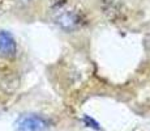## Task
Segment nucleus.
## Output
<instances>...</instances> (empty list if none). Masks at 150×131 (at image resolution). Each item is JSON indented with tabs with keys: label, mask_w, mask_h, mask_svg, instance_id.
Wrapping results in <instances>:
<instances>
[{
	"label": "nucleus",
	"mask_w": 150,
	"mask_h": 131,
	"mask_svg": "<svg viewBox=\"0 0 150 131\" xmlns=\"http://www.w3.org/2000/svg\"><path fill=\"white\" fill-rule=\"evenodd\" d=\"M48 129V121L41 115H21L16 122L17 131H45Z\"/></svg>",
	"instance_id": "nucleus-1"
}]
</instances>
